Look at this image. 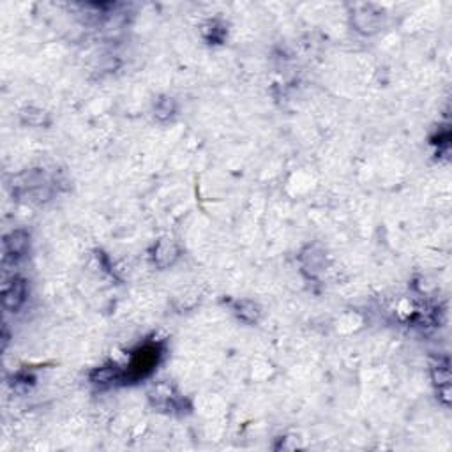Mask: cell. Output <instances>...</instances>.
<instances>
[{
  "label": "cell",
  "instance_id": "6da1fadb",
  "mask_svg": "<svg viewBox=\"0 0 452 452\" xmlns=\"http://www.w3.org/2000/svg\"><path fill=\"white\" fill-rule=\"evenodd\" d=\"M161 354V347L158 343L145 345L140 350H136L133 354L128 370L121 373V382H138L142 378L149 377L154 371L156 366H158Z\"/></svg>",
  "mask_w": 452,
  "mask_h": 452
},
{
  "label": "cell",
  "instance_id": "7a4b0ae2",
  "mask_svg": "<svg viewBox=\"0 0 452 452\" xmlns=\"http://www.w3.org/2000/svg\"><path fill=\"white\" fill-rule=\"evenodd\" d=\"M29 249V234L25 230H15L4 237V264L18 262L25 257Z\"/></svg>",
  "mask_w": 452,
  "mask_h": 452
},
{
  "label": "cell",
  "instance_id": "3957f363",
  "mask_svg": "<svg viewBox=\"0 0 452 452\" xmlns=\"http://www.w3.org/2000/svg\"><path fill=\"white\" fill-rule=\"evenodd\" d=\"M27 299V282L22 278H13L2 290L4 308L9 311H18Z\"/></svg>",
  "mask_w": 452,
  "mask_h": 452
},
{
  "label": "cell",
  "instance_id": "277c9868",
  "mask_svg": "<svg viewBox=\"0 0 452 452\" xmlns=\"http://www.w3.org/2000/svg\"><path fill=\"white\" fill-rule=\"evenodd\" d=\"M433 380L435 385L438 387V396L445 405L451 401V371H449V361L447 359H438V364L433 366Z\"/></svg>",
  "mask_w": 452,
  "mask_h": 452
},
{
  "label": "cell",
  "instance_id": "5b68a950",
  "mask_svg": "<svg viewBox=\"0 0 452 452\" xmlns=\"http://www.w3.org/2000/svg\"><path fill=\"white\" fill-rule=\"evenodd\" d=\"M177 257V249H175L174 242L163 241L159 242L158 248H156V264L159 267H166L174 262V258Z\"/></svg>",
  "mask_w": 452,
  "mask_h": 452
},
{
  "label": "cell",
  "instance_id": "8992f818",
  "mask_svg": "<svg viewBox=\"0 0 452 452\" xmlns=\"http://www.w3.org/2000/svg\"><path fill=\"white\" fill-rule=\"evenodd\" d=\"M235 309H237L239 317L244 322H249V324H255V322L258 320V317H260V308L251 301L239 302Z\"/></svg>",
  "mask_w": 452,
  "mask_h": 452
},
{
  "label": "cell",
  "instance_id": "52a82bcc",
  "mask_svg": "<svg viewBox=\"0 0 452 452\" xmlns=\"http://www.w3.org/2000/svg\"><path fill=\"white\" fill-rule=\"evenodd\" d=\"M172 112H174V101L172 99H161L156 106V115L158 117H163V115L168 117V115H172Z\"/></svg>",
  "mask_w": 452,
  "mask_h": 452
}]
</instances>
